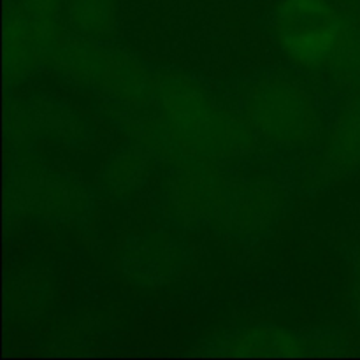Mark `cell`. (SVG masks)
I'll return each mask as SVG.
<instances>
[{"mask_svg":"<svg viewBox=\"0 0 360 360\" xmlns=\"http://www.w3.org/2000/svg\"><path fill=\"white\" fill-rule=\"evenodd\" d=\"M273 32L283 55L308 72L330 70L350 90L360 88V16L330 0H280Z\"/></svg>","mask_w":360,"mask_h":360,"instance_id":"cell-1","label":"cell"},{"mask_svg":"<svg viewBox=\"0 0 360 360\" xmlns=\"http://www.w3.org/2000/svg\"><path fill=\"white\" fill-rule=\"evenodd\" d=\"M155 102L162 129L179 155L214 162L241 157L255 148L257 134L248 120L181 74L157 77Z\"/></svg>","mask_w":360,"mask_h":360,"instance_id":"cell-2","label":"cell"},{"mask_svg":"<svg viewBox=\"0 0 360 360\" xmlns=\"http://www.w3.org/2000/svg\"><path fill=\"white\" fill-rule=\"evenodd\" d=\"M243 116L257 136L281 146H301L316 137L320 115L311 95L280 76L255 81L245 94Z\"/></svg>","mask_w":360,"mask_h":360,"instance_id":"cell-3","label":"cell"},{"mask_svg":"<svg viewBox=\"0 0 360 360\" xmlns=\"http://www.w3.org/2000/svg\"><path fill=\"white\" fill-rule=\"evenodd\" d=\"M9 206L16 213L49 221L81 220L88 214L90 193L67 176L44 169H23L11 178Z\"/></svg>","mask_w":360,"mask_h":360,"instance_id":"cell-4","label":"cell"},{"mask_svg":"<svg viewBox=\"0 0 360 360\" xmlns=\"http://www.w3.org/2000/svg\"><path fill=\"white\" fill-rule=\"evenodd\" d=\"M281 206L283 193L271 181L231 179L220 224L232 234H259L278 220Z\"/></svg>","mask_w":360,"mask_h":360,"instance_id":"cell-5","label":"cell"},{"mask_svg":"<svg viewBox=\"0 0 360 360\" xmlns=\"http://www.w3.org/2000/svg\"><path fill=\"white\" fill-rule=\"evenodd\" d=\"M210 354L227 357H295L308 355L309 345L301 334L271 326L239 327L213 338Z\"/></svg>","mask_w":360,"mask_h":360,"instance_id":"cell-6","label":"cell"},{"mask_svg":"<svg viewBox=\"0 0 360 360\" xmlns=\"http://www.w3.org/2000/svg\"><path fill=\"white\" fill-rule=\"evenodd\" d=\"M46 62L70 83L98 91L111 62V49L102 48L97 39L76 34L60 37L46 53Z\"/></svg>","mask_w":360,"mask_h":360,"instance_id":"cell-7","label":"cell"},{"mask_svg":"<svg viewBox=\"0 0 360 360\" xmlns=\"http://www.w3.org/2000/svg\"><path fill=\"white\" fill-rule=\"evenodd\" d=\"M157 77L125 51L111 49V62L102 81L101 91L104 97L125 108H144L155 101Z\"/></svg>","mask_w":360,"mask_h":360,"instance_id":"cell-8","label":"cell"},{"mask_svg":"<svg viewBox=\"0 0 360 360\" xmlns=\"http://www.w3.org/2000/svg\"><path fill=\"white\" fill-rule=\"evenodd\" d=\"M48 48L28 25L16 2L7 7L4 28V63L9 83H18L30 76L39 63L46 62Z\"/></svg>","mask_w":360,"mask_h":360,"instance_id":"cell-9","label":"cell"},{"mask_svg":"<svg viewBox=\"0 0 360 360\" xmlns=\"http://www.w3.org/2000/svg\"><path fill=\"white\" fill-rule=\"evenodd\" d=\"M323 171L333 178L360 171V88L334 122L323 155Z\"/></svg>","mask_w":360,"mask_h":360,"instance_id":"cell-10","label":"cell"},{"mask_svg":"<svg viewBox=\"0 0 360 360\" xmlns=\"http://www.w3.org/2000/svg\"><path fill=\"white\" fill-rule=\"evenodd\" d=\"M67 20L77 35L101 39L116 25L115 0H67Z\"/></svg>","mask_w":360,"mask_h":360,"instance_id":"cell-11","label":"cell"},{"mask_svg":"<svg viewBox=\"0 0 360 360\" xmlns=\"http://www.w3.org/2000/svg\"><path fill=\"white\" fill-rule=\"evenodd\" d=\"M148 148H130L111 160L105 167L104 185L109 193H129L143 183L150 167Z\"/></svg>","mask_w":360,"mask_h":360,"instance_id":"cell-12","label":"cell"},{"mask_svg":"<svg viewBox=\"0 0 360 360\" xmlns=\"http://www.w3.org/2000/svg\"><path fill=\"white\" fill-rule=\"evenodd\" d=\"M16 6L49 51V48L62 37L67 0H16Z\"/></svg>","mask_w":360,"mask_h":360,"instance_id":"cell-13","label":"cell"},{"mask_svg":"<svg viewBox=\"0 0 360 360\" xmlns=\"http://www.w3.org/2000/svg\"><path fill=\"white\" fill-rule=\"evenodd\" d=\"M77 120H72L70 115H63L58 105L53 108H44V105H23L20 115L11 118V125L14 127V132L27 134L28 129L30 132H56V134H70L69 129L74 130Z\"/></svg>","mask_w":360,"mask_h":360,"instance_id":"cell-14","label":"cell"},{"mask_svg":"<svg viewBox=\"0 0 360 360\" xmlns=\"http://www.w3.org/2000/svg\"><path fill=\"white\" fill-rule=\"evenodd\" d=\"M134 255L129 259V264H136L134 274H141V278H160L172 274L176 262L174 246L165 238L155 236L148 241V245H141L132 250Z\"/></svg>","mask_w":360,"mask_h":360,"instance_id":"cell-15","label":"cell"},{"mask_svg":"<svg viewBox=\"0 0 360 360\" xmlns=\"http://www.w3.org/2000/svg\"><path fill=\"white\" fill-rule=\"evenodd\" d=\"M354 306L357 313V320L360 323V259L355 262L354 269Z\"/></svg>","mask_w":360,"mask_h":360,"instance_id":"cell-16","label":"cell"}]
</instances>
